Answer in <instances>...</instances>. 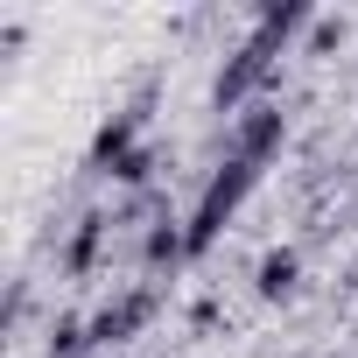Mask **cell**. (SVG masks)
I'll list each match as a JSON object with an SVG mask.
<instances>
[{"label":"cell","mask_w":358,"mask_h":358,"mask_svg":"<svg viewBox=\"0 0 358 358\" xmlns=\"http://www.w3.org/2000/svg\"><path fill=\"white\" fill-rule=\"evenodd\" d=\"M295 274H302V260H295L288 246H281V253H267V260H260V295H267V302L295 295Z\"/></svg>","instance_id":"obj_3"},{"label":"cell","mask_w":358,"mask_h":358,"mask_svg":"<svg viewBox=\"0 0 358 358\" xmlns=\"http://www.w3.org/2000/svg\"><path fill=\"white\" fill-rule=\"evenodd\" d=\"M155 309H162V288H155V281H141V288L113 295V302L92 316V351H99V344H127V337H134V330H141Z\"/></svg>","instance_id":"obj_1"},{"label":"cell","mask_w":358,"mask_h":358,"mask_svg":"<svg viewBox=\"0 0 358 358\" xmlns=\"http://www.w3.org/2000/svg\"><path fill=\"white\" fill-rule=\"evenodd\" d=\"M99 239H106V211H85V218H78V239H71V253H64V267L85 274V267L99 260Z\"/></svg>","instance_id":"obj_2"}]
</instances>
